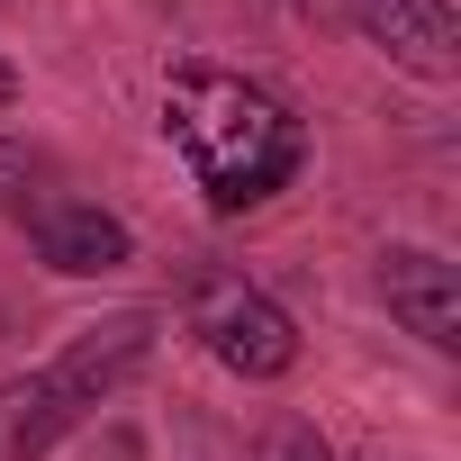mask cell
Returning a JSON list of instances; mask_svg holds the SVG:
<instances>
[{"instance_id":"cell-4","label":"cell","mask_w":461,"mask_h":461,"mask_svg":"<svg viewBox=\"0 0 461 461\" xmlns=\"http://www.w3.org/2000/svg\"><path fill=\"white\" fill-rule=\"evenodd\" d=\"M317 37H344L362 55H380L407 82H452L461 73V19L452 0H290Z\"/></svg>"},{"instance_id":"cell-2","label":"cell","mask_w":461,"mask_h":461,"mask_svg":"<svg viewBox=\"0 0 461 461\" xmlns=\"http://www.w3.org/2000/svg\"><path fill=\"white\" fill-rule=\"evenodd\" d=\"M154 362V308H118L100 326H73V344L19 380H0V461H46L64 434H82L136 371Z\"/></svg>"},{"instance_id":"cell-9","label":"cell","mask_w":461,"mask_h":461,"mask_svg":"<svg viewBox=\"0 0 461 461\" xmlns=\"http://www.w3.org/2000/svg\"><path fill=\"white\" fill-rule=\"evenodd\" d=\"M19 91H28V82H19V64L0 55V109H19Z\"/></svg>"},{"instance_id":"cell-8","label":"cell","mask_w":461,"mask_h":461,"mask_svg":"<svg viewBox=\"0 0 461 461\" xmlns=\"http://www.w3.org/2000/svg\"><path fill=\"white\" fill-rule=\"evenodd\" d=\"M254 461H335V443H326L308 416H281V425L254 443Z\"/></svg>"},{"instance_id":"cell-6","label":"cell","mask_w":461,"mask_h":461,"mask_svg":"<svg viewBox=\"0 0 461 461\" xmlns=\"http://www.w3.org/2000/svg\"><path fill=\"white\" fill-rule=\"evenodd\" d=\"M380 308L425 344V353H461V263L434 245H380Z\"/></svg>"},{"instance_id":"cell-3","label":"cell","mask_w":461,"mask_h":461,"mask_svg":"<svg viewBox=\"0 0 461 461\" xmlns=\"http://www.w3.org/2000/svg\"><path fill=\"white\" fill-rule=\"evenodd\" d=\"M181 326H190V344H199L217 371H236L245 389L290 380L299 353H308L299 317H290L254 272H236V263H190V272H181Z\"/></svg>"},{"instance_id":"cell-7","label":"cell","mask_w":461,"mask_h":461,"mask_svg":"<svg viewBox=\"0 0 461 461\" xmlns=\"http://www.w3.org/2000/svg\"><path fill=\"white\" fill-rule=\"evenodd\" d=\"M64 190H73V181H64V163H55L37 136L0 127V226H28V217H46Z\"/></svg>"},{"instance_id":"cell-5","label":"cell","mask_w":461,"mask_h":461,"mask_svg":"<svg viewBox=\"0 0 461 461\" xmlns=\"http://www.w3.org/2000/svg\"><path fill=\"white\" fill-rule=\"evenodd\" d=\"M19 236H28V254H37L55 281H100V272H127V263H136V226H127L118 208L82 199V190H64L46 217L19 226Z\"/></svg>"},{"instance_id":"cell-1","label":"cell","mask_w":461,"mask_h":461,"mask_svg":"<svg viewBox=\"0 0 461 461\" xmlns=\"http://www.w3.org/2000/svg\"><path fill=\"white\" fill-rule=\"evenodd\" d=\"M154 127L181 154L208 217H254L281 190H299V172H308V118L272 82H254L236 64H208V55H181L163 73V118Z\"/></svg>"}]
</instances>
